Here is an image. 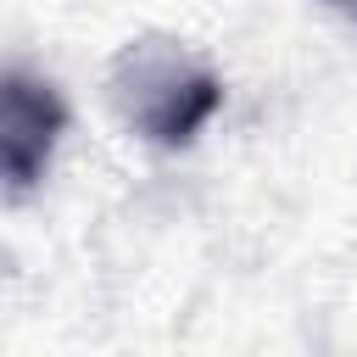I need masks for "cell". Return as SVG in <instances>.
Instances as JSON below:
<instances>
[{
	"instance_id": "6da1fadb",
	"label": "cell",
	"mask_w": 357,
	"mask_h": 357,
	"mask_svg": "<svg viewBox=\"0 0 357 357\" xmlns=\"http://www.w3.org/2000/svg\"><path fill=\"white\" fill-rule=\"evenodd\" d=\"M123 123L151 145H190L223 112V78L184 45H128L112 67Z\"/></svg>"
},
{
	"instance_id": "7a4b0ae2",
	"label": "cell",
	"mask_w": 357,
	"mask_h": 357,
	"mask_svg": "<svg viewBox=\"0 0 357 357\" xmlns=\"http://www.w3.org/2000/svg\"><path fill=\"white\" fill-rule=\"evenodd\" d=\"M67 134V95L33 67L0 73V184H39Z\"/></svg>"
},
{
	"instance_id": "3957f363",
	"label": "cell",
	"mask_w": 357,
	"mask_h": 357,
	"mask_svg": "<svg viewBox=\"0 0 357 357\" xmlns=\"http://www.w3.org/2000/svg\"><path fill=\"white\" fill-rule=\"evenodd\" d=\"M335 6H346V11H357V0H335Z\"/></svg>"
}]
</instances>
